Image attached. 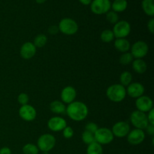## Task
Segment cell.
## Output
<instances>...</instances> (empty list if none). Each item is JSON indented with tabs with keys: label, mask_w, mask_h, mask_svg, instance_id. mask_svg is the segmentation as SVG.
I'll return each instance as SVG.
<instances>
[{
	"label": "cell",
	"mask_w": 154,
	"mask_h": 154,
	"mask_svg": "<svg viewBox=\"0 0 154 154\" xmlns=\"http://www.w3.org/2000/svg\"><path fill=\"white\" fill-rule=\"evenodd\" d=\"M128 2L126 0H114L111 4V8L116 13H120L126 11Z\"/></svg>",
	"instance_id": "44dd1931"
},
{
	"label": "cell",
	"mask_w": 154,
	"mask_h": 154,
	"mask_svg": "<svg viewBox=\"0 0 154 154\" xmlns=\"http://www.w3.org/2000/svg\"><path fill=\"white\" fill-rule=\"evenodd\" d=\"M42 154H49V152H42Z\"/></svg>",
	"instance_id": "60d3db41"
},
{
	"label": "cell",
	"mask_w": 154,
	"mask_h": 154,
	"mask_svg": "<svg viewBox=\"0 0 154 154\" xmlns=\"http://www.w3.org/2000/svg\"><path fill=\"white\" fill-rule=\"evenodd\" d=\"M147 29H148L149 32H150L151 34L154 33V19L153 17L148 21L147 23Z\"/></svg>",
	"instance_id": "e575fe53"
},
{
	"label": "cell",
	"mask_w": 154,
	"mask_h": 154,
	"mask_svg": "<svg viewBox=\"0 0 154 154\" xmlns=\"http://www.w3.org/2000/svg\"><path fill=\"white\" fill-rule=\"evenodd\" d=\"M106 96L110 101L113 102H121L126 96V90L125 87L120 84H112L106 90Z\"/></svg>",
	"instance_id": "7a4b0ae2"
},
{
	"label": "cell",
	"mask_w": 154,
	"mask_h": 154,
	"mask_svg": "<svg viewBox=\"0 0 154 154\" xmlns=\"http://www.w3.org/2000/svg\"><path fill=\"white\" fill-rule=\"evenodd\" d=\"M114 37L117 38H126L131 32V26L128 21L120 20L114 24L113 28Z\"/></svg>",
	"instance_id": "52a82bcc"
},
{
	"label": "cell",
	"mask_w": 154,
	"mask_h": 154,
	"mask_svg": "<svg viewBox=\"0 0 154 154\" xmlns=\"http://www.w3.org/2000/svg\"><path fill=\"white\" fill-rule=\"evenodd\" d=\"M59 31L66 35H73L78 31V25L75 20L72 18H63L59 23Z\"/></svg>",
	"instance_id": "3957f363"
},
{
	"label": "cell",
	"mask_w": 154,
	"mask_h": 154,
	"mask_svg": "<svg viewBox=\"0 0 154 154\" xmlns=\"http://www.w3.org/2000/svg\"><path fill=\"white\" fill-rule=\"evenodd\" d=\"M111 8L110 0H93L90 4V9L95 14H105Z\"/></svg>",
	"instance_id": "9c48e42d"
},
{
	"label": "cell",
	"mask_w": 154,
	"mask_h": 154,
	"mask_svg": "<svg viewBox=\"0 0 154 154\" xmlns=\"http://www.w3.org/2000/svg\"><path fill=\"white\" fill-rule=\"evenodd\" d=\"M78 1L84 5H89L91 4L93 0H78Z\"/></svg>",
	"instance_id": "f35d334b"
},
{
	"label": "cell",
	"mask_w": 154,
	"mask_h": 154,
	"mask_svg": "<svg viewBox=\"0 0 154 154\" xmlns=\"http://www.w3.org/2000/svg\"><path fill=\"white\" fill-rule=\"evenodd\" d=\"M130 121L132 126H135V129H142V130L145 129L149 124L146 113L141 112L138 110L134 111L131 114Z\"/></svg>",
	"instance_id": "5b68a950"
},
{
	"label": "cell",
	"mask_w": 154,
	"mask_h": 154,
	"mask_svg": "<svg viewBox=\"0 0 154 154\" xmlns=\"http://www.w3.org/2000/svg\"><path fill=\"white\" fill-rule=\"evenodd\" d=\"M19 116L22 120L27 122L33 121L36 118L37 112L32 105H21L19 109Z\"/></svg>",
	"instance_id": "30bf717a"
},
{
	"label": "cell",
	"mask_w": 154,
	"mask_h": 154,
	"mask_svg": "<svg viewBox=\"0 0 154 154\" xmlns=\"http://www.w3.org/2000/svg\"><path fill=\"white\" fill-rule=\"evenodd\" d=\"M22 151L23 154H38L39 153V150L37 145H35L32 143L26 144L23 147Z\"/></svg>",
	"instance_id": "4316f807"
},
{
	"label": "cell",
	"mask_w": 154,
	"mask_h": 154,
	"mask_svg": "<svg viewBox=\"0 0 154 154\" xmlns=\"http://www.w3.org/2000/svg\"><path fill=\"white\" fill-rule=\"evenodd\" d=\"M131 54L134 59H142L148 54V45L144 41H138L131 46Z\"/></svg>",
	"instance_id": "ba28073f"
},
{
	"label": "cell",
	"mask_w": 154,
	"mask_h": 154,
	"mask_svg": "<svg viewBox=\"0 0 154 154\" xmlns=\"http://www.w3.org/2000/svg\"><path fill=\"white\" fill-rule=\"evenodd\" d=\"M87 154H103L102 146L96 141L89 144L87 145Z\"/></svg>",
	"instance_id": "603a6c76"
},
{
	"label": "cell",
	"mask_w": 154,
	"mask_h": 154,
	"mask_svg": "<svg viewBox=\"0 0 154 154\" xmlns=\"http://www.w3.org/2000/svg\"><path fill=\"white\" fill-rule=\"evenodd\" d=\"M145 132L142 129H135L127 135V141L132 145H138L145 139Z\"/></svg>",
	"instance_id": "5bb4252c"
},
{
	"label": "cell",
	"mask_w": 154,
	"mask_h": 154,
	"mask_svg": "<svg viewBox=\"0 0 154 154\" xmlns=\"http://www.w3.org/2000/svg\"><path fill=\"white\" fill-rule=\"evenodd\" d=\"M37 48L34 45L32 42H27L24 43L21 46L20 50V57L24 60H30L35 55Z\"/></svg>",
	"instance_id": "9a60e30c"
},
{
	"label": "cell",
	"mask_w": 154,
	"mask_h": 154,
	"mask_svg": "<svg viewBox=\"0 0 154 154\" xmlns=\"http://www.w3.org/2000/svg\"><path fill=\"white\" fill-rule=\"evenodd\" d=\"M48 32L51 35H57L59 32V28L57 26L53 25L48 28Z\"/></svg>",
	"instance_id": "d590c367"
},
{
	"label": "cell",
	"mask_w": 154,
	"mask_h": 154,
	"mask_svg": "<svg viewBox=\"0 0 154 154\" xmlns=\"http://www.w3.org/2000/svg\"><path fill=\"white\" fill-rule=\"evenodd\" d=\"M56 138L49 133L43 134L37 141V147L42 152H50L56 145Z\"/></svg>",
	"instance_id": "277c9868"
},
{
	"label": "cell",
	"mask_w": 154,
	"mask_h": 154,
	"mask_svg": "<svg viewBox=\"0 0 154 154\" xmlns=\"http://www.w3.org/2000/svg\"><path fill=\"white\" fill-rule=\"evenodd\" d=\"M111 132L114 136L120 138H124L130 132V126L127 122L119 121L113 126Z\"/></svg>",
	"instance_id": "8fae6325"
},
{
	"label": "cell",
	"mask_w": 154,
	"mask_h": 154,
	"mask_svg": "<svg viewBox=\"0 0 154 154\" xmlns=\"http://www.w3.org/2000/svg\"><path fill=\"white\" fill-rule=\"evenodd\" d=\"M146 132L148 135H154V125L148 124V126L146 127Z\"/></svg>",
	"instance_id": "8d00e7d4"
},
{
	"label": "cell",
	"mask_w": 154,
	"mask_h": 154,
	"mask_svg": "<svg viewBox=\"0 0 154 154\" xmlns=\"http://www.w3.org/2000/svg\"><path fill=\"white\" fill-rule=\"evenodd\" d=\"M126 90V94L129 95L130 97L134 99H138L140 96H143L144 93V87L139 82L131 83L127 87Z\"/></svg>",
	"instance_id": "2e32d148"
},
{
	"label": "cell",
	"mask_w": 154,
	"mask_h": 154,
	"mask_svg": "<svg viewBox=\"0 0 154 154\" xmlns=\"http://www.w3.org/2000/svg\"><path fill=\"white\" fill-rule=\"evenodd\" d=\"M114 32L111 29H105L102 32L100 35V38L104 43H110L114 38Z\"/></svg>",
	"instance_id": "484cf974"
},
{
	"label": "cell",
	"mask_w": 154,
	"mask_h": 154,
	"mask_svg": "<svg viewBox=\"0 0 154 154\" xmlns=\"http://www.w3.org/2000/svg\"><path fill=\"white\" fill-rule=\"evenodd\" d=\"M46 1L47 0H35V2L38 4H43V3H45Z\"/></svg>",
	"instance_id": "ab89813d"
},
{
	"label": "cell",
	"mask_w": 154,
	"mask_h": 154,
	"mask_svg": "<svg viewBox=\"0 0 154 154\" xmlns=\"http://www.w3.org/2000/svg\"><path fill=\"white\" fill-rule=\"evenodd\" d=\"M77 92L75 87L72 86H67L62 90L60 97L62 102L64 104H70L73 102L76 99Z\"/></svg>",
	"instance_id": "e0dca14e"
},
{
	"label": "cell",
	"mask_w": 154,
	"mask_h": 154,
	"mask_svg": "<svg viewBox=\"0 0 154 154\" xmlns=\"http://www.w3.org/2000/svg\"><path fill=\"white\" fill-rule=\"evenodd\" d=\"M50 110L56 114H64L66 111V107L62 101L54 100L50 104Z\"/></svg>",
	"instance_id": "d6986e66"
},
{
	"label": "cell",
	"mask_w": 154,
	"mask_h": 154,
	"mask_svg": "<svg viewBox=\"0 0 154 154\" xmlns=\"http://www.w3.org/2000/svg\"><path fill=\"white\" fill-rule=\"evenodd\" d=\"M133 60H134V57H132V55L131 54L130 52L123 53V54L120 56V59H119L120 63V64L123 65V66H127V65H129L130 63H132Z\"/></svg>",
	"instance_id": "83f0119b"
},
{
	"label": "cell",
	"mask_w": 154,
	"mask_h": 154,
	"mask_svg": "<svg viewBox=\"0 0 154 154\" xmlns=\"http://www.w3.org/2000/svg\"><path fill=\"white\" fill-rule=\"evenodd\" d=\"M135 106H136L138 111L144 113H147L152 108H153V102L151 98L143 95V96L136 99Z\"/></svg>",
	"instance_id": "7c38bea8"
},
{
	"label": "cell",
	"mask_w": 154,
	"mask_h": 154,
	"mask_svg": "<svg viewBox=\"0 0 154 154\" xmlns=\"http://www.w3.org/2000/svg\"><path fill=\"white\" fill-rule=\"evenodd\" d=\"M132 75L130 72H128V71L122 72L120 76V84H121L123 87H128L132 83Z\"/></svg>",
	"instance_id": "cb8c5ba5"
},
{
	"label": "cell",
	"mask_w": 154,
	"mask_h": 154,
	"mask_svg": "<svg viewBox=\"0 0 154 154\" xmlns=\"http://www.w3.org/2000/svg\"><path fill=\"white\" fill-rule=\"evenodd\" d=\"M132 69L136 73L144 74L147 69V65L142 59H135L132 61Z\"/></svg>",
	"instance_id": "ffe728a7"
},
{
	"label": "cell",
	"mask_w": 154,
	"mask_h": 154,
	"mask_svg": "<svg viewBox=\"0 0 154 154\" xmlns=\"http://www.w3.org/2000/svg\"><path fill=\"white\" fill-rule=\"evenodd\" d=\"M66 114L71 120L81 122L88 116L89 109L85 103L79 101H74L66 107Z\"/></svg>",
	"instance_id": "6da1fadb"
},
{
	"label": "cell",
	"mask_w": 154,
	"mask_h": 154,
	"mask_svg": "<svg viewBox=\"0 0 154 154\" xmlns=\"http://www.w3.org/2000/svg\"><path fill=\"white\" fill-rule=\"evenodd\" d=\"M81 139H82L83 142H84V144H87V145H89V144H92V143L96 141V140H95L94 134L91 133V132L86 130H84V132L82 133V135H81Z\"/></svg>",
	"instance_id": "f1b7e54d"
},
{
	"label": "cell",
	"mask_w": 154,
	"mask_h": 154,
	"mask_svg": "<svg viewBox=\"0 0 154 154\" xmlns=\"http://www.w3.org/2000/svg\"><path fill=\"white\" fill-rule=\"evenodd\" d=\"M98 129H99V127H98L97 124L93 123V122H90V123H87L85 126V130L88 131L93 134H95V132L97 131Z\"/></svg>",
	"instance_id": "d6a6232c"
},
{
	"label": "cell",
	"mask_w": 154,
	"mask_h": 154,
	"mask_svg": "<svg viewBox=\"0 0 154 154\" xmlns=\"http://www.w3.org/2000/svg\"><path fill=\"white\" fill-rule=\"evenodd\" d=\"M148 114H147V120H148L149 124L154 125V109L152 108L150 111H148Z\"/></svg>",
	"instance_id": "836d02e7"
},
{
	"label": "cell",
	"mask_w": 154,
	"mask_h": 154,
	"mask_svg": "<svg viewBox=\"0 0 154 154\" xmlns=\"http://www.w3.org/2000/svg\"><path fill=\"white\" fill-rule=\"evenodd\" d=\"M106 20L110 23L115 24L119 21V16L114 11H109L106 13Z\"/></svg>",
	"instance_id": "f546056e"
},
{
	"label": "cell",
	"mask_w": 154,
	"mask_h": 154,
	"mask_svg": "<svg viewBox=\"0 0 154 154\" xmlns=\"http://www.w3.org/2000/svg\"><path fill=\"white\" fill-rule=\"evenodd\" d=\"M141 7L144 13L150 17L154 15V0H143Z\"/></svg>",
	"instance_id": "7402d4cb"
},
{
	"label": "cell",
	"mask_w": 154,
	"mask_h": 154,
	"mask_svg": "<svg viewBox=\"0 0 154 154\" xmlns=\"http://www.w3.org/2000/svg\"><path fill=\"white\" fill-rule=\"evenodd\" d=\"M96 142L99 143L101 145L108 144L114 141V136L113 135L111 129L108 128L102 127L99 128L94 134Z\"/></svg>",
	"instance_id": "8992f818"
},
{
	"label": "cell",
	"mask_w": 154,
	"mask_h": 154,
	"mask_svg": "<svg viewBox=\"0 0 154 154\" xmlns=\"http://www.w3.org/2000/svg\"><path fill=\"white\" fill-rule=\"evenodd\" d=\"M63 135L66 139H70L74 136V130L70 126H66L63 130Z\"/></svg>",
	"instance_id": "1f68e13d"
},
{
	"label": "cell",
	"mask_w": 154,
	"mask_h": 154,
	"mask_svg": "<svg viewBox=\"0 0 154 154\" xmlns=\"http://www.w3.org/2000/svg\"><path fill=\"white\" fill-rule=\"evenodd\" d=\"M32 43L36 48H42L48 43V37L45 34H38L34 38V42Z\"/></svg>",
	"instance_id": "d4e9b609"
},
{
	"label": "cell",
	"mask_w": 154,
	"mask_h": 154,
	"mask_svg": "<svg viewBox=\"0 0 154 154\" xmlns=\"http://www.w3.org/2000/svg\"><path fill=\"white\" fill-rule=\"evenodd\" d=\"M114 48L121 53H126L130 50L131 45L126 38H117L114 42Z\"/></svg>",
	"instance_id": "ac0fdd59"
},
{
	"label": "cell",
	"mask_w": 154,
	"mask_h": 154,
	"mask_svg": "<svg viewBox=\"0 0 154 154\" xmlns=\"http://www.w3.org/2000/svg\"><path fill=\"white\" fill-rule=\"evenodd\" d=\"M29 100V96L25 93H20L19 96L17 97V101L19 102V104H20L21 105H27Z\"/></svg>",
	"instance_id": "4dcf8cb0"
},
{
	"label": "cell",
	"mask_w": 154,
	"mask_h": 154,
	"mask_svg": "<svg viewBox=\"0 0 154 154\" xmlns=\"http://www.w3.org/2000/svg\"><path fill=\"white\" fill-rule=\"evenodd\" d=\"M48 126L52 132H60L67 126V122L64 118L59 116L52 117L48 121Z\"/></svg>",
	"instance_id": "4fadbf2b"
},
{
	"label": "cell",
	"mask_w": 154,
	"mask_h": 154,
	"mask_svg": "<svg viewBox=\"0 0 154 154\" xmlns=\"http://www.w3.org/2000/svg\"><path fill=\"white\" fill-rule=\"evenodd\" d=\"M0 154H11V150L9 147H4L0 149Z\"/></svg>",
	"instance_id": "74e56055"
}]
</instances>
